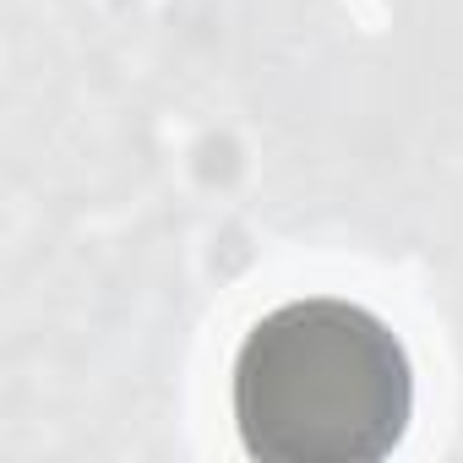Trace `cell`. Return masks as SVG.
<instances>
[{
    "label": "cell",
    "instance_id": "cell-1",
    "mask_svg": "<svg viewBox=\"0 0 463 463\" xmlns=\"http://www.w3.org/2000/svg\"><path fill=\"white\" fill-rule=\"evenodd\" d=\"M409 414V349L365 306L295 300L241 344L235 425L262 463H376L403 441Z\"/></svg>",
    "mask_w": 463,
    "mask_h": 463
}]
</instances>
